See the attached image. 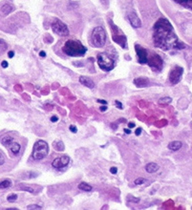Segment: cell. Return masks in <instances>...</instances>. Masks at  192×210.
<instances>
[{"mask_svg":"<svg viewBox=\"0 0 192 210\" xmlns=\"http://www.w3.org/2000/svg\"><path fill=\"white\" fill-rule=\"evenodd\" d=\"M115 104H116V106H117V108H119V109H122V108H123V106H122V103L119 102V100H116Z\"/></svg>","mask_w":192,"mask_h":210,"instance_id":"cell-31","label":"cell"},{"mask_svg":"<svg viewBox=\"0 0 192 210\" xmlns=\"http://www.w3.org/2000/svg\"><path fill=\"white\" fill-rule=\"evenodd\" d=\"M49 154V145L46 142L39 140L34 143L32 156L36 161H41Z\"/></svg>","mask_w":192,"mask_h":210,"instance_id":"cell-4","label":"cell"},{"mask_svg":"<svg viewBox=\"0 0 192 210\" xmlns=\"http://www.w3.org/2000/svg\"><path fill=\"white\" fill-rule=\"evenodd\" d=\"M12 186V181L11 180H3L0 181V189H7V188H10Z\"/></svg>","mask_w":192,"mask_h":210,"instance_id":"cell-24","label":"cell"},{"mask_svg":"<svg viewBox=\"0 0 192 210\" xmlns=\"http://www.w3.org/2000/svg\"><path fill=\"white\" fill-rule=\"evenodd\" d=\"M99 110L101 111V112H104V111H106V110H107V106H106V105H104V106H101V107L99 108Z\"/></svg>","mask_w":192,"mask_h":210,"instance_id":"cell-40","label":"cell"},{"mask_svg":"<svg viewBox=\"0 0 192 210\" xmlns=\"http://www.w3.org/2000/svg\"><path fill=\"white\" fill-rule=\"evenodd\" d=\"M100 1L102 2V4H108V2H109V0H100Z\"/></svg>","mask_w":192,"mask_h":210,"instance_id":"cell-44","label":"cell"},{"mask_svg":"<svg viewBox=\"0 0 192 210\" xmlns=\"http://www.w3.org/2000/svg\"><path fill=\"white\" fill-rule=\"evenodd\" d=\"M172 101V99L169 98V96H163V98H160L159 99V103L160 104H167V103H170Z\"/></svg>","mask_w":192,"mask_h":210,"instance_id":"cell-25","label":"cell"},{"mask_svg":"<svg viewBox=\"0 0 192 210\" xmlns=\"http://www.w3.org/2000/svg\"><path fill=\"white\" fill-rule=\"evenodd\" d=\"M182 146V143L181 142H178V140H176V142H171L170 143L168 144V148L169 150H171V151H178V150H180Z\"/></svg>","mask_w":192,"mask_h":210,"instance_id":"cell-17","label":"cell"},{"mask_svg":"<svg viewBox=\"0 0 192 210\" xmlns=\"http://www.w3.org/2000/svg\"><path fill=\"white\" fill-rule=\"evenodd\" d=\"M53 147L55 148V150H56V151H58V152L64 151V149H65L64 143L62 140H56V142H53Z\"/></svg>","mask_w":192,"mask_h":210,"instance_id":"cell-19","label":"cell"},{"mask_svg":"<svg viewBox=\"0 0 192 210\" xmlns=\"http://www.w3.org/2000/svg\"><path fill=\"white\" fill-rule=\"evenodd\" d=\"M58 120V118L56 117V116H53V117L51 118V121L52 122H56Z\"/></svg>","mask_w":192,"mask_h":210,"instance_id":"cell-37","label":"cell"},{"mask_svg":"<svg viewBox=\"0 0 192 210\" xmlns=\"http://www.w3.org/2000/svg\"><path fill=\"white\" fill-rule=\"evenodd\" d=\"M146 181V180L145 179H143V178H139V179H136V181H134L135 183V184H136V185H140V184H143V183H144Z\"/></svg>","mask_w":192,"mask_h":210,"instance_id":"cell-27","label":"cell"},{"mask_svg":"<svg viewBox=\"0 0 192 210\" xmlns=\"http://www.w3.org/2000/svg\"><path fill=\"white\" fill-rule=\"evenodd\" d=\"M19 188L23 191H27L29 193L32 194H36L39 193L42 190V187H40L38 185H27V184H19Z\"/></svg>","mask_w":192,"mask_h":210,"instance_id":"cell-13","label":"cell"},{"mask_svg":"<svg viewBox=\"0 0 192 210\" xmlns=\"http://www.w3.org/2000/svg\"><path fill=\"white\" fill-rule=\"evenodd\" d=\"M174 1L185 8L192 10V0H174Z\"/></svg>","mask_w":192,"mask_h":210,"instance_id":"cell-22","label":"cell"},{"mask_svg":"<svg viewBox=\"0 0 192 210\" xmlns=\"http://www.w3.org/2000/svg\"><path fill=\"white\" fill-rule=\"evenodd\" d=\"M52 30L53 32L60 36H67L69 34V29L67 25L59 20L58 18H55L52 22Z\"/></svg>","mask_w":192,"mask_h":210,"instance_id":"cell-6","label":"cell"},{"mask_svg":"<svg viewBox=\"0 0 192 210\" xmlns=\"http://www.w3.org/2000/svg\"><path fill=\"white\" fill-rule=\"evenodd\" d=\"M133 83L138 87V88H144V87H147L150 85V81L148 78L143 77L135 78L133 80Z\"/></svg>","mask_w":192,"mask_h":210,"instance_id":"cell-14","label":"cell"},{"mask_svg":"<svg viewBox=\"0 0 192 210\" xmlns=\"http://www.w3.org/2000/svg\"><path fill=\"white\" fill-rule=\"evenodd\" d=\"M154 45L162 50H180L184 48V44L179 41L173 26L166 18H160L153 27Z\"/></svg>","mask_w":192,"mask_h":210,"instance_id":"cell-1","label":"cell"},{"mask_svg":"<svg viewBox=\"0 0 192 210\" xmlns=\"http://www.w3.org/2000/svg\"><path fill=\"white\" fill-rule=\"evenodd\" d=\"M80 82L84 85L87 88H90V89H93L94 87H95V82L91 79L90 77H85V76H81L80 77Z\"/></svg>","mask_w":192,"mask_h":210,"instance_id":"cell-15","label":"cell"},{"mask_svg":"<svg viewBox=\"0 0 192 210\" xmlns=\"http://www.w3.org/2000/svg\"><path fill=\"white\" fill-rule=\"evenodd\" d=\"M135 51L138 56V62L140 64H146L148 61V53L146 49H144L139 44H135Z\"/></svg>","mask_w":192,"mask_h":210,"instance_id":"cell-9","label":"cell"},{"mask_svg":"<svg viewBox=\"0 0 192 210\" xmlns=\"http://www.w3.org/2000/svg\"><path fill=\"white\" fill-rule=\"evenodd\" d=\"M5 162V158H4V155L2 154L1 152H0V165H3Z\"/></svg>","mask_w":192,"mask_h":210,"instance_id":"cell-30","label":"cell"},{"mask_svg":"<svg viewBox=\"0 0 192 210\" xmlns=\"http://www.w3.org/2000/svg\"><path fill=\"white\" fill-rule=\"evenodd\" d=\"M14 140L12 139V137L11 136H9V135H5V136L1 139V143H2L4 146L9 147L12 142H14Z\"/></svg>","mask_w":192,"mask_h":210,"instance_id":"cell-20","label":"cell"},{"mask_svg":"<svg viewBox=\"0 0 192 210\" xmlns=\"http://www.w3.org/2000/svg\"><path fill=\"white\" fill-rule=\"evenodd\" d=\"M127 17H128V20H129V22H130L132 27H134V28H141V21L139 18V16H138V14L133 10L128 12Z\"/></svg>","mask_w":192,"mask_h":210,"instance_id":"cell-11","label":"cell"},{"mask_svg":"<svg viewBox=\"0 0 192 210\" xmlns=\"http://www.w3.org/2000/svg\"><path fill=\"white\" fill-rule=\"evenodd\" d=\"M145 170L150 174L156 173V172L159 170V165L155 163V162H149V163H147L145 166Z\"/></svg>","mask_w":192,"mask_h":210,"instance_id":"cell-16","label":"cell"},{"mask_svg":"<svg viewBox=\"0 0 192 210\" xmlns=\"http://www.w3.org/2000/svg\"><path fill=\"white\" fill-rule=\"evenodd\" d=\"M147 63H148V65L151 68H153L156 71H160L163 66V61L162 57L157 54H152L150 56L148 55V61H147Z\"/></svg>","mask_w":192,"mask_h":210,"instance_id":"cell-7","label":"cell"},{"mask_svg":"<svg viewBox=\"0 0 192 210\" xmlns=\"http://www.w3.org/2000/svg\"><path fill=\"white\" fill-rule=\"evenodd\" d=\"M17 200V195L16 194H10L8 197H7V200L10 202H14L15 200Z\"/></svg>","mask_w":192,"mask_h":210,"instance_id":"cell-26","label":"cell"},{"mask_svg":"<svg viewBox=\"0 0 192 210\" xmlns=\"http://www.w3.org/2000/svg\"><path fill=\"white\" fill-rule=\"evenodd\" d=\"M69 161H70V158L67 155H63L59 158H56L52 162V166L53 168L56 169H61L66 167L69 164Z\"/></svg>","mask_w":192,"mask_h":210,"instance_id":"cell-10","label":"cell"},{"mask_svg":"<svg viewBox=\"0 0 192 210\" xmlns=\"http://www.w3.org/2000/svg\"><path fill=\"white\" fill-rule=\"evenodd\" d=\"M39 55L41 56V57H45V56H46V53L44 52V51H41V52L39 53Z\"/></svg>","mask_w":192,"mask_h":210,"instance_id":"cell-41","label":"cell"},{"mask_svg":"<svg viewBox=\"0 0 192 210\" xmlns=\"http://www.w3.org/2000/svg\"><path fill=\"white\" fill-rule=\"evenodd\" d=\"M8 66H9V64H8V62H7V61H5V60H4V61H2V62H1V67H2V68H7Z\"/></svg>","mask_w":192,"mask_h":210,"instance_id":"cell-34","label":"cell"},{"mask_svg":"<svg viewBox=\"0 0 192 210\" xmlns=\"http://www.w3.org/2000/svg\"><path fill=\"white\" fill-rule=\"evenodd\" d=\"M97 61L99 64V67L101 70L105 72H109L114 69L115 67V60L106 53H100L97 56Z\"/></svg>","mask_w":192,"mask_h":210,"instance_id":"cell-5","label":"cell"},{"mask_svg":"<svg viewBox=\"0 0 192 210\" xmlns=\"http://www.w3.org/2000/svg\"><path fill=\"white\" fill-rule=\"evenodd\" d=\"M123 131H124V132H125V134H127V135H129V134L131 133V131L129 130V129H126V128H124V129H123Z\"/></svg>","mask_w":192,"mask_h":210,"instance_id":"cell-43","label":"cell"},{"mask_svg":"<svg viewBox=\"0 0 192 210\" xmlns=\"http://www.w3.org/2000/svg\"><path fill=\"white\" fill-rule=\"evenodd\" d=\"M127 200L131 202H140V198H134V197H132V196L127 197Z\"/></svg>","mask_w":192,"mask_h":210,"instance_id":"cell-29","label":"cell"},{"mask_svg":"<svg viewBox=\"0 0 192 210\" xmlns=\"http://www.w3.org/2000/svg\"><path fill=\"white\" fill-rule=\"evenodd\" d=\"M1 11H2V14H3L7 15L9 14H11V12L14 11V7H12L11 4H9V3H6V4H4V5L2 6Z\"/></svg>","mask_w":192,"mask_h":210,"instance_id":"cell-21","label":"cell"},{"mask_svg":"<svg viewBox=\"0 0 192 210\" xmlns=\"http://www.w3.org/2000/svg\"><path fill=\"white\" fill-rule=\"evenodd\" d=\"M182 73H184V69L180 66H176L171 70L170 74H169V81L172 84H178L182 79Z\"/></svg>","mask_w":192,"mask_h":210,"instance_id":"cell-8","label":"cell"},{"mask_svg":"<svg viewBox=\"0 0 192 210\" xmlns=\"http://www.w3.org/2000/svg\"><path fill=\"white\" fill-rule=\"evenodd\" d=\"M38 174H36V173H33V172H30L29 173V178H34V177H36Z\"/></svg>","mask_w":192,"mask_h":210,"instance_id":"cell-39","label":"cell"},{"mask_svg":"<svg viewBox=\"0 0 192 210\" xmlns=\"http://www.w3.org/2000/svg\"><path fill=\"white\" fill-rule=\"evenodd\" d=\"M91 42L93 46L97 48H101L106 43V32L102 27H95L91 34Z\"/></svg>","mask_w":192,"mask_h":210,"instance_id":"cell-3","label":"cell"},{"mask_svg":"<svg viewBox=\"0 0 192 210\" xmlns=\"http://www.w3.org/2000/svg\"><path fill=\"white\" fill-rule=\"evenodd\" d=\"M9 148H10L11 152L14 155H18V153L20 152V149H21V146L19 143L14 142L10 146H9Z\"/></svg>","mask_w":192,"mask_h":210,"instance_id":"cell-18","label":"cell"},{"mask_svg":"<svg viewBox=\"0 0 192 210\" xmlns=\"http://www.w3.org/2000/svg\"><path fill=\"white\" fill-rule=\"evenodd\" d=\"M69 129H70L71 132H73V133H77V128L75 127V125H71V126H70V128H69Z\"/></svg>","mask_w":192,"mask_h":210,"instance_id":"cell-32","label":"cell"},{"mask_svg":"<svg viewBox=\"0 0 192 210\" xmlns=\"http://www.w3.org/2000/svg\"><path fill=\"white\" fill-rule=\"evenodd\" d=\"M14 51H10L8 53V56L10 58H12V57H14Z\"/></svg>","mask_w":192,"mask_h":210,"instance_id":"cell-38","label":"cell"},{"mask_svg":"<svg viewBox=\"0 0 192 210\" xmlns=\"http://www.w3.org/2000/svg\"><path fill=\"white\" fill-rule=\"evenodd\" d=\"M97 102H99V103H101V104H103V105H107V101H106V100H102V99H97Z\"/></svg>","mask_w":192,"mask_h":210,"instance_id":"cell-36","label":"cell"},{"mask_svg":"<svg viewBox=\"0 0 192 210\" xmlns=\"http://www.w3.org/2000/svg\"><path fill=\"white\" fill-rule=\"evenodd\" d=\"M77 187H78V189L85 191V192H90V191L92 190V186H91L90 184H88L87 183H84V181H82V183H80L78 184Z\"/></svg>","mask_w":192,"mask_h":210,"instance_id":"cell-23","label":"cell"},{"mask_svg":"<svg viewBox=\"0 0 192 210\" xmlns=\"http://www.w3.org/2000/svg\"><path fill=\"white\" fill-rule=\"evenodd\" d=\"M110 172H111L112 174H117L118 168L117 167H111V168H110Z\"/></svg>","mask_w":192,"mask_h":210,"instance_id":"cell-33","label":"cell"},{"mask_svg":"<svg viewBox=\"0 0 192 210\" xmlns=\"http://www.w3.org/2000/svg\"><path fill=\"white\" fill-rule=\"evenodd\" d=\"M128 127L129 128H134L135 127V123H134V122H129V123H128Z\"/></svg>","mask_w":192,"mask_h":210,"instance_id":"cell-42","label":"cell"},{"mask_svg":"<svg viewBox=\"0 0 192 210\" xmlns=\"http://www.w3.org/2000/svg\"><path fill=\"white\" fill-rule=\"evenodd\" d=\"M141 133V128L139 127V128H137L136 131H135V134H136V136H140Z\"/></svg>","mask_w":192,"mask_h":210,"instance_id":"cell-35","label":"cell"},{"mask_svg":"<svg viewBox=\"0 0 192 210\" xmlns=\"http://www.w3.org/2000/svg\"><path fill=\"white\" fill-rule=\"evenodd\" d=\"M112 36H113V40L118 43L119 45H121L123 49H126V43H127V39L126 37L124 36H122V34H119V33L117 34H112Z\"/></svg>","mask_w":192,"mask_h":210,"instance_id":"cell-12","label":"cell"},{"mask_svg":"<svg viewBox=\"0 0 192 210\" xmlns=\"http://www.w3.org/2000/svg\"><path fill=\"white\" fill-rule=\"evenodd\" d=\"M27 208L28 209H32V210H34V209L40 210V209H41V206L38 205H28Z\"/></svg>","mask_w":192,"mask_h":210,"instance_id":"cell-28","label":"cell"},{"mask_svg":"<svg viewBox=\"0 0 192 210\" xmlns=\"http://www.w3.org/2000/svg\"><path fill=\"white\" fill-rule=\"evenodd\" d=\"M62 51L66 55L71 56V57H77V56H82L85 55L87 49L78 40L69 39L64 43Z\"/></svg>","mask_w":192,"mask_h":210,"instance_id":"cell-2","label":"cell"}]
</instances>
